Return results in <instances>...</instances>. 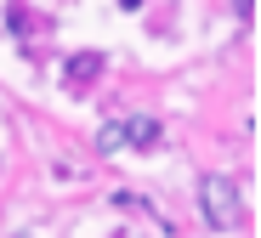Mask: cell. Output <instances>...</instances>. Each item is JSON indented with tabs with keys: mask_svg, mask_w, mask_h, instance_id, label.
<instances>
[{
	"mask_svg": "<svg viewBox=\"0 0 261 238\" xmlns=\"http://www.w3.org/2000/svg\"><path fill=\"white\" fill-rule=\"evenodd\" d=\"M199 210L216 232H233L244 221V199H239V181L233 176H204L199 181Z\"/></svg>",
	"mask_w": 261,
	"mask_h": 238,
	"instance_id": "cell-1",
	"label": "cell"
},
{
	"mask_svg": "<svg viewBox=\"0 0 261 238\" xmlns=\"http://www.w3.org/2000/svg\"><path fill=\"white\" fill-rule=\"evenodd\" d=\"M119 148H125V119H108L97 130V153H119Z\"/></svg>",
	"mask_w": 261,
	"mask_h": 238,
	"instance_id": "cell-4",
	"label": "cell"
},
{
	"mask_svg": "<svg viewBox=\"0 0 261 238\" xmlns=\"http://www.w3.org/2000/svg\"><path fill=\"white\" fill-rule=\"evenodd\" d=\"M165 142V125L153 114H125V148H137V153H153Z\"/></svg>",
	"mask_w": 261,
	"mask_h": 238,
	"instance_id": "cell-2",
	"label": "cell"
},
{
	"mask_svg": "<svg viewBox=\"0 0 261 238\" xmlns=\"http://www.w3.org/2000/svg\"><path fill=\"white\" fill-rule=\"evenodd\" d=\"M114 204L119 210H148V199H137V193H114Z\"/></svg>",
	"mask_w": 261,
	"mask_h": 238,
	"instance_id": "cell-5",
	"label": "cell"
},
{
	"mask_svg": "<svg viewBox=\"0 0 261 238\" xmlns=\"http://www.w3.org/2000/svg\"><path fill=\"white\" fill-rule=\"evenodd\" d=\"M97 74H102V57H97V51H74V57H68V80H74V85H91Z\"/></svg>",
	"mask_w": 261,
	"mask_h": 238,
	"instance_id": "cell-3",
	"label": "cell"
},
{
	"mask_svg": "<svg viewBox=\"0 0 261 238\" xmlns=\"http://www.w3.org/2000/svg\"><path fill=\"white\" fill-rule=\"evenodd\" d=\"M233 12H239L244 23H250V17H255V0H233Z\"/></svg>",
	"mask_w": 261,
	"mask_h": 238,
	"instance_id": "cell-6",
	"label": "cell"
}]
</instances>
